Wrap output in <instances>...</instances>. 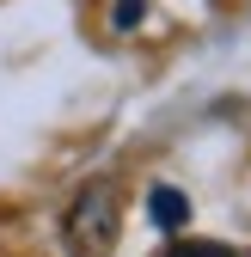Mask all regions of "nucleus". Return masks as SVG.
<instances>
[{"instance_id":"obj_4","label":"nucleus","mask_w":251,"mask_h":257,"mask_svg":"<svg viewBox=\"0 0 251 257\" xmlns=\"http://www.w3.org/2000/svg\"><path fill=\"white\" fill-rule=\"evenodd\" d=\"M141 13H147V0H116V7H110V25H116V31H135Z\"/></svg>"},{"instance_id":"obj_1","label":"nucleus","mask_w":251,"mask_h":257,"mask_svg":"<svg viewBox=\"0 0 251 257\" xmlns=\"http://www.w3.org/2000/svg\"><path fill=\"white\" fill-rule=\"evenodd\" d=\"M116 227H122L116 184L110 178H92L68 202V214H61V245H68V257H104L116 245Z\"/></svg>"},{"instance_id":"obj_2","label":"nucleus","mask_w":251,"mask_h":257,"mask_svg":"<svg viewBox=\"0 0 251 257\" xmlns=\"http://www.w3.org/2000/svg\"><path fill=\"white\" fill-rule=\"evenodd\" d=\"M147 214H153L160 233H184V227H190V196L172 190V184H153L147 190Z\"/></svg>"},{"instance_id":"obj_3","label":"nucleus","mask_w":251,"mask_h":257,"mask_svg":"<svg viewBox=\"0 0 251 257\" xmlns=\"http://www.w3.org/2000/svg\"><path fill=\"white\" fill-rule=\"evenodd\" d=\"M166 257H233L227 245H214V239H184V245H172Z\"/></svg>"}]
</instances>
